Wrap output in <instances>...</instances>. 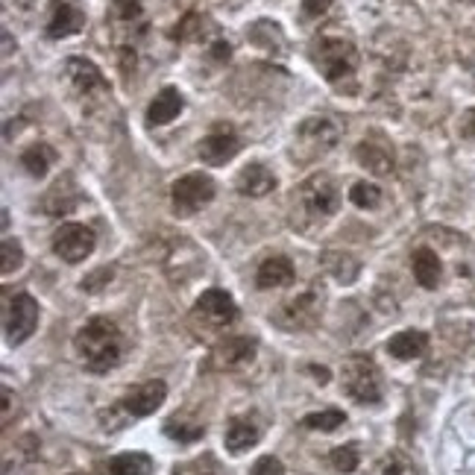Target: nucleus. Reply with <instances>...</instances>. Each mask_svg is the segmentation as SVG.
Segmentation results:
<instances>
[{
    "instance_id": "nucleus-1",
    "label": "nucleus",
    "mask_w": 475,
    "mask_h": 475,
    "mask_svg": "<svg viewBox=\"0 0 475 475\" xmlns=\"http://www.w3.org/2000/svg\"><path fill=\"white\" fill-rule=\"evenodd\" d=\"M73 349H77L85 370L92 373H109L121 364L123 355V334L115 320L94 317L73 337Z\"/></svg>"
},
{
    "instance_id": "nucleus-2",
    "label": "nucleus",
    "mask_w": 475,
    "mask_h": 475,
    "mask_svg": "<svg viewBox=\"0 0 475 475\" xmlns=\"http://www.w3.org/2000/svg\"><path fill=\"white\" fill-rule=\"evenodd\" d=\"M311 59H315V65L320 68L323 80L332 82V85H341L344 80H353L355 77V68H358V50H355V44L346 42V39H332V35L315 42Z\"/></svg>"
},
{
    "instance_id": "nucleus-3",
    "label": "nucleus",
    "mask_w": 475,
    "mask_h": 475,
    "mask_svg": "<svg viewBox=\"0 0 475 475\" xmlns=\"http://www.w3.org/2000/svg\"><path fill=\"white\" fill-rule=\"evenodd\" d=\"M323 287L320 282H311L308 291H303L299 296L287 299V303H282L276 311L270 315V320L276 323L279 329L285 332H305V329H315L317 320L323 315Z\"/></svg>"
},
{
    "instance_id": "nucleus-4",
    "label": "nucleus",
    "mask_w": 475,
    "mask_h": 475,
    "mask_svg": "<svg viewBox=\"0 0 475 475\" xmlns=\"http://www.w3.org/2000/svg\"><path fill=\"white\" fill-rule=\"evenodd\" d=\"M344 393L355 399L358 405L382 402V373L370 355L355 353L344 364Z\"/></svg>"
},
{
    "instance_id": "nucleus-5",
    "label": "nucleus",
    "mask_w": 475,
    "mask_h": 475,
    "mask_svg": "<svg viewBox=\"0 0 475 475\" xmlns=\"http://www.w3.org/2000/svg\"><path fill=\"white\" fill-rule=\"evenodd\" d=\"M218 194V185L208 173H189L170 185V203L179 218H191L199 208L208 206Z\"/></svg>"
},
{
    "instance_id": "nucleus-6",
    "label": "nucleus",
    "mask_w": 475,
    "mask_h": 475,
    "mask_svg": "<svg viewBox=\"0 0 475 475\" xmlns=\"http://www.w3.org/2000/svg\"><path fill=\"white\" fill-rule=\"evenodd\" d=\"M296 199L308 218H332L341 206V191L329 173H315L299 185Z\"/></svg>"
},
{
    "instance_id": "nucleus-7",
    "label": "nucleus",
    "mask_w": 475,
    "mask_h": 475,
    "mask_svg": "<svg viewBox=\"0 0 475 475\" xmlns=\"http://www.w3.org/2000/svg\"><path fill=\"white\" fill-rule=\"evenodd\" d=\"M39 326V303L30 294H15L9 299L4 315V332L12 346L30 341V334Z\"/></svg>"
},
{
    "instance_id": "nucleus-8",
    "label": "nucleus",
    "mask_w": 475,
    "mask_h": 475,
    "mask_svg": "<svg viewBox=\"0 0 475 475\" xmlns=\"http://www.w3.org/2000/svg\"><path fill=\"white\" fill-rule=\"evenodd\" d=\"M94 232L85 223H62L53 232V253L65 265H80L94 253Z\"/></svg>"
},
{
    "instance_id": "nucleus-9",
    "label": "nucleus",
    "mask_w": 475,
    "mask_h": 475,
    "mask_svg": "<svg viewBox=\"0 0 475 475\" xmlns=\"http://www.w3.org/2000/svg\"><path fill=\"white\" fill-rule=\"evenodd\" d=\"M194 317L199 323H206V326H211V329H227L238 320V305L227 291H220V287H208V291L199 294V299L194 303Z\"/></svg>"
},
{
    "instance_id": "nucleus-10",
    "label": "nucleus",
    "mask_w": 475,
    "mask_h": 475,
    "mask_svg": "<svg viewBox=\"0 0 475 475\" xmlns=\"http://www.w3.org/2000/svg\"><path fill=\"white\" fill-rule=\"evenodd\" d=\"M337 141V127L329 118H308L296 130V150L299 159H317L326 156Z\"/></svg>"
},
{
    "instance_id": "nucleus-11",
    "label": "nucleus",
    "mask_w": 475,
    "mask_h": 475,
    "mask_svg": "<svg viewBox=\"0 0 475 475\" xmlns=\"http://www.w3.org/2000/svg\"><path fill=\"white\" fill-rule=\"evenodd\" d=\"M238 153H241V139H238L229 127L208 132L206 139L199 141V147H197L199 161H203V165H211V168L227 165V161H232Z\"/></svg>"
},
{
    "instance_id": "nucleus-12",
    "label": "nucleus",
    "mask_w": 475,
    "mask_h": 475,
    "mask_svg": "<svg viewBox=\"0 0 475 475\" xmlns=\"http://www.w3.org/2000/svg\"><path fill=\"white\" fill-rule=\"evenodd\" d=\"M168 399V384L159 379H150L121 399V408L127 411L130 417H150L161 408V402Z\"/></svg>"
},
{
    "instance_id": "nucleus-13",
    "label": "nucleus",
    "mask_w": 475,
    "mask_h": 475,
    "mask_svg": "<svg viewBox=\"0 0 475 475\" xmlns=\"http://www.w3.org/2000/svg\"><path fill=\"white\" fill-rule=\"evenodd\" d=\"M253 358H256V341L241 334L223 337L215 346V353H211V361H215L218 370H241L247 364H253Z\"/></svg>"
},
{
    "instance_id": "nucleus-14",
    "label": "nucleus",
    "mask_w": 475,
    "mask_h": 475,
    "mask_svg": "<svg viewBox=\"0 0 475 475\" xmlns=\"http://www.w3.org/2000/svg\"><path fill=\"white\" fill-rule=\"evenodd\" d=\"M106 21H109L111 33H115V39H132V33H144L141 0H115Z\"/></svg>"
},
{
    "instance_id": "nucleus-15",
    "label": "nucleus",
    "mask_w": 475,
    "mask_h": 475,
    "mask_svg": "<svg viewBox=\"0 0 475 475\" xmlns=\"http://www.w3.org/2000/svg\"><path fill=\"white\" fill-rule=\"evenodd\" d=\"M261 431H265V426H261L258 414H238L227 422L223 443H227L232 455H241L249 446H256L261 441Z\"/></svg>"
},
{
    "instance_id": "nucleus-16",
    "label": "nucleus",
    "mask_w": 475,
    "mask_h": 475,
    "mask_svg": "<svg viewBox=\"0 0 475 475\" xmlns=\"http://www.w3.org/2000/svg\"><path fill=\"white\" fill-rule=\"evenodd\" d=\"M85 27V12L71 0H56L47 21V39H71Z\"/></svg>"
},
{
    "instance_id": "nucleus-17",
    "label": "nucleus",
    "mask_w": 475,
    "mask_h": 475,
    "mask_svg": "<svg viewBox=\"0 0 475 475\" xmlns=\"http://www.w3.org/2000/svg\"><path fill=\"white\" fill-rule=\"evenodd\" d=\"M68 77L73 82V89L85 97L94 94H109V80L100 73V68L89 59H71L68 62Z\"/></svg>"
},
{
    "instance_id": "nucleus-18",
    "label": "nucleus",
    "mask_w": 475,
    "mask_h": 475,
    "mask_svg": "<svg viewBox=\"0 0 475 475\" xmlns=\"http://www.w3.org/2000/svg\"><path fill=\"white\" fill-rule=\"evenodd\" d=\"M355 159L376 177H387L393 170V147L384 139H364L355 150Z\"/></svg>"
},
{
    "instance_id": "nucleus-19",
    "label": "nucleus",
    "mask_w": 475,
    "mask_h": 475,
    "mask_svg": "<svg viewBox=\"0 0 475 475\" xmlns=\"http://www.w3.org/2000/svg\"><path fill=\"white\" fill-rule=\"evenodd\" d=\"M182 109H185V97L179 94V89L165 85V89L153 97V103L147 106V123L150 127H165L173 118H179Z\"/></svg>"
},
{
    "instance_id": "nucleus-20",
    "label": "nucleus",
    "mask_w": 475,
    "mask_h": 475,
    "mask_svg": "<svg viewBox=\"0 0 475 475\" xmlns=\"http://www.w3.org/2000/svg\"><path fill=\"white\" fill-rule=\"evenodd\" d=\"M296 279V270L291 265V258L287 256H270L261 261V267L256 273V285L261 291H270V287H285Z\"/></svg>"
},
{
    "instance_id": "nucleus-21",
    "label": "nucleus",
    "mask_w": 475,
    "mask_h": 475,
    "mask_svg": "<svg viewBox=\"0 0 475 475\" xmlns=\"http://www.w3.org/2000/svg\"><path fill=\"white\" fill-rule=\"evenodd\" d=\"M235 185L244 197H267L273 189H276V177H273L261 161H249V165L238 173Z\"/></svg>"
},
{
    "instance_id": "nucleus-22",
    "label": "nucleus",
    "mask_w": 475,
    "mask_h": 475,
    "mask_svg": "<svg viewBox=\"0 0 475 475\" xmlns=\"http://www.w3.org/2000/svg\"><path fill=\"white\" fill-rule=\"evenodd\" d=\"M387 353L399 361H414L429 353V334L422 329H405L387 341Z\"/></svg>"
},
{
    "instance_id": "nucleus-23",
    "label": "nucleus",
    "mask_w": 475,
    "mask_h": 475,
    "mask_svg": "<svg viewBox=\"0 0 475 475\" xmlns=\"http://www.w3.org/2000/svg\"><path fill=\"white\" fill-rule=\"evenodd\" d=\"M411 270H414L417 285H422L426 291H434V287L441 285L443 265H441V258H437L434 249H429V247L414 249V256H411Z\"/></svg>"
},
{
    "instance_id": "nucleus-24",
    "label": "nucleus",
    "mask_w": 475,
    "mask_h": 475,
    "mask_svg": "<svg viewBox=\"0 0 475 475\" xmlns=\"http://www.w3.org/2000/svg\"><path fill=\"white\" fill-rule=\"evenodd\" d=\"M153 472V458L144 452L115 455L103 464V475H150Z\"/></svg>"
},
{
    "instance_id": "nucleus-25",
    "label": "nucleus",
    "mask_w": 475,
    "mask_h": 475,
    "mask_svg": "<svg viewBox=\"0 0 475 475\" xmlns=\"http://www.w3.org/2000/svg\"><path fill=\"white\" fill-rule=\"evenodd\" d=\"M53 161H56V150L50 144H33L30 150L21 153V168H27V173L35 179H42Z\"/></svg>"
},
{
    "instance_id": "nucleus-26",
    "label": "nucleus",
    "mask_w": 475,
    "mask_h": 475,
    "mask_svg": "<svg viewBox=\"0 0 475 475\" xmlns=\"http://www.w3.org/2000/svg\"><path fill=\"white\" fill-rule=\"evenodd\" d=\"M165 434L170 437V441H177V443H194V441H199V437L206 434V426H203V422H197V420L170 417L165 422Z\"/></svg>"
},
{
    "instance_id": "nucleus-27",
    "label": "nucleus",
    "mask_w": 475,
    "mask_h": 475,
    "mask_svg": "<svg viewBox=\"0 0 475 475\" xmlns=\"http://www.w3.org/2000/svg\"><path fill=\"white\" fill-rule=\"evenodd\" d=\"M344 422H346V414H344V411H337V408L317 411V414H305L303 417V426L308 431H334V429H341Z\"/></svg>"
},
{
    "instance_id": "nucleus-28",
    "label": "nucleus",
    "mask_w": 475,
    "mask_h": 475,
    "mask_svg": "<svg viewBox=\"0 0 475 475\" xmlns=\"http://www.w3.org/2000/svg\"><path fill=\"white\" fill-rule=\"evenodd\" d=\"M358 464H361L358 443H346V446L332 449V467H334L337 472L349 475V472H355V470H358Z\"/></svg>"
},
{
    "instance_id": "nucleus-29",
    "label": "nucleus",
    "mask_w": 475,
    "mask_h": 475,
    "mask_svg": "<svg viewBox=\"0 0 475 475\" xmlns=\"http://www.w3.org/2000/svg\"><path fill=\"white\" fill-rule=\"evenodd\" d=\"M349 199H353L358 208H376L382 203V189L373 182H355L353 191H349Z\"/></svg>"
},
{
    "instance_id": "nucleus-30",
    "label": "nucleus",
    "mask_w": 475,
    "mask_h": 475,
    "mask_svg": "<svg viewBox=\"0 0 475 475\" xmlns=\"http://www.w3.org/2000/svg\"><path fill=\"white\" fill-rule=\"evenodd\" d=\"M173 475H220V467L211 455H199V458L189 460V464H179L177 470H173Z\"/></svg>"
},
{
    "instance_id": "nucleus-31",
    "label": "nucleus",
    "mask_w": 475,
    "mask_h": 475,
    "mask_svg": "<svg viewBox=\"0 0 475 475\" xmlns=\"http://www.w3.org/2000/svg\"><path fill=\"white\" fill-rule=\"evenodd\" d=\"M0 249H4V265H0V270H4V276H9L12 270L21 267L24 249H21V244L15 241V238H4V244H0Z\"/></svg>"
},
{
    "instance_id": "nucleus-32",
    "label": "nucleus",
    "mask_w": 475,
    "mask_h": 475,
    "mask_svg": "<svg viewBox=\"0 0 475 475\" xmlns=\"http://www.w3.org/2000/svg\"><path fill=\"white\" fill-rule=\"evenodd\" d=\"M249 475H285V464L279 458H273V455H265V458H258L253 470H249Z\"/></svg>"
},
{
    "instance_id": "nucleus-33",
    "label": "nucleus",
    "mask_w": 475,
    "mask_h": 475,
    "mask_svg": "<svg viewBox=\"0 0 475 475\" xmlns=\"http://www.w3.org/2000/svg\"><path fill=\"white\" fill-rule=\"evenodd\" d=\"M402 460H399L396 455H387V458H382L376 467H373V472L370 475H402Z\"/></svg>"
},
{
    "instance_id": "nucleus-34",
    "label": "nucleus",
    "mask_w": 475,
    "mask_h": 475,
    "mask_svg": "<svg viewBox=\"0 0 475 475\" xmlns=\"http://www.w3.org/2000/svg\"><path fill=\"white\" fill-rule=\"evenodd\" d=\"M332 6V0H303V12L308 18H320V15H326Z\"/></svg>"
},
{
    "instance_id": "nucleus-35",
    "label": "nucleus",
    "mask_w": 475,
    "mask_h": 475,
    "mask_svg": "<svg viewBox=\"0 0 475 475\" xmlns=\"http://www.w3.org/2000/svg\"><path fill=\"white\" fill-rule=\"evenodd\" d=\"M229 56H232L229 42H215V44H211V59H218V62H229Z\"/></svg>"
},
{
    "instance_id": "nucleus-36",
    "label": "nucleus",
    "mask_w": 475,
    "mask_h": 475,
    "mask_svg": "<svg viewBox=\"0 0 475 475\" xmlns=\"http://www.w3.org/2000/svg\"><path fill=\"white\" fill-rule=\"evenodd\" d=\"M464 132L470 135V139H475V109L467 111V118H464Z\"/></svg>"
},
{
    "instance_id": "nucleus-37",
    "label": "nucleus",
    "mask_w": 475,
    "mask_h": 475,
    "mask_svg": "<svg viewBox=\"0 0 475 475\" xmlns=\"http://www.w3.org/2000/svg\"><path fill=\"white\" fill-rule=\"evenodd\" d=\"M4 399H6V405H4V422L9 420V405H12V391L9 387H4Z\"/></svg>"
},
{
    "instance_id": "nucleus-38",
    "label": "nucleus",
    "mask_w": 475,
    "mask_h": 475,
    "mask_svg": "<svg viewBox=\"0 0 475 475\" xmlns=\"http://www.w3.org/2000/svg\"><path fill=\"white\" fill-rule=\"evenodd\" d=\"M73 475H85V472H73Z\"/></svg>"
},
{
    "instance_id": "nucleus-39",
    "label": "nucleus",
    "mask_w": 475,
    "mask_h": 475,
    "mask_svg": "<svg viewBox=\"0 0 475 475\" xmlns=\"http://www.w3.org/2000/svg\"><path fill=\"white\" fill-rule=\"evenodd\" d=\"M467 4H475V0H467Z\"/></svg>"
}]
</instances>
